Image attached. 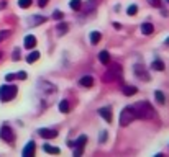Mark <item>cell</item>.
I'll return each mask as SVG.
<instances>
[{
    "instance_id": "5bb4252c",
    "label": "cell",
    "mask_w": 169,
    "mask_h": 157,
    "mask_svg": "<svg viewBox=\"0 0 169 157\" xmlns=\"http://www.w3.org/2000/svg\"><path fill=\"white\" fill-rule=\"evenodd\" d=\"M136 87H133V85H127V87H123V95H127V97H132V95H135L136 93Z\"/></svg>"
},
{
    "instance_id": "74e56055",
    "label": "cell",
    "mask_w": 169,
    "mask_h": 157,
    "mask_svg": "<svg viewBox=\"0 0 169 157\" xmlns=\"http://www.w3.org/2000/svg\"><path fill=\"white\" fill-rule=\"evenodd\" d=\"M166 43H168V44H169V38H168V39H166Z\"/></svg>"
},
{
    "instance_id": "603a6c76",
    "label": "cell",
    "mask_w": 169,
    "mask_h": 157,
    "mask_svg": "<svg viewBox=\"0 0 169 157\" xmlns=\"http://www.w3.org/2000/svg\"><path fill=\"white\" fill-rule=\"evenodd\" d=\"M59 111H61V113H67V111H69V102H67V100H62L61 103H59Z\"/></svg>"
},
{
    "instance_id": "2e32d148",
    "label": "cell",
    "mask_w": 169,
    "mask_h": 157,
    "mask_svg": "<svg viewBox=\"0 0 169 157\" xmlns=\"http://www.w3.org/2000/svg\"><path fill=\"white\" fill-rule=\"evenodd\" d=\"M87 144V136H79L77 141L74 142V147H86Z\"/></svg>"
},
{
    "instance_id": "e575fe53",
    "label": "cell",
    "mask_w": 169,
    "mask_h": 157,
    "mask_svg": "<svg viewBox=\"0 0 169 157\" xmlns=\"http://www.w3.org/2000/svg\"><path fill=\"white\" fill-rule=\"evenodd\" d=\"M5 78L10 82V80H13V78H15V75H13V74H7V77H5Z\"/></svg>"
},
{
    "instance_id": "d6986e66",
    "label": "cell",
    "mask_w": 169,
    "mask_h": 157,
    "mask_svg": "<svg viewBox=\"0 0 169 157\" xmlns=\"http://www.w3.org/2000/svg\"><path fill=\"white\" fill-rule=\"evenodd\" d=\"M154 97H156V100H158V103H159V105H164V103H166L164 93H163L161 90H156V92H154Z\"/></svg>"
},
{
    "instance_id": "ba28073f",
    "label": "cell",
    "mask_w": 169,
    "mask_h": 157,
    "mask_svg": "<svg viewBox=\"0 0 169 157\" xmlns=\"http://www.w3.org/2000/svg\"><path fill=\"white\" fill-rule=\"evenodd\" d=\"M23 157H30V156H33L35 154V141H30L28 144H26V147L23 149Z\"/></svg>"
},
{
    "instance_id": "4fadbf2b",
    "label": "cell",
    "mask_w": 169,
    "mask_h": 157,
    "mask_svg": "<svg viewBox=\"0 0 169 157\" xmlns=\"http://www.w3.org/2000/svg\"><path fill=\"white\" fill-rule=\"evenodd\" d=\"M97 4H99V0H89V2H87V5L84 7V12H86V13L92 12V10L97 7Z\"/></svg>"
},
{
    "instance_id": "52a82bcc",
    "label": "cell",
    "mask_w": 169,
    "mask_h": 157,
    "mask_svg": "<svg viewBox=\"0 0 169 157\" xmlns=\"http://www.w3.org/2000/svg\"><path fill=\"white\" fill-rule=\"evenodd\" d=\"M99 115L102 116V118L107 121V123H112V110H110V107L100 108V110H99Z\"/></svg>"
},
{
    "instance_id": "836d02e7",
    "label": "cell",
    "mask_w": 169,
    "mask_h": 157,
    "mask_svg": "<svg viewBox=\"0 0 169 157\" xmlns=\"http://www.w3.org/2000/svg\"><path fill=\"white\" fill-rule=\"evenodd\" d=\"M46 4H48V0H38V5H40V7H46Z\"/></svg>"
},
{
    "instance_id": "9c48e42d",
    "label": "cell",
    "mask_w": 169,
    "mask_h": 157,
    "mask_svg": "<svg viewBox=\"0 0 169 157\" xmlns=\"http://www.w3.org/2000/svg\"><path fill=\"white\" fill-rule=\"evenodd\" d=\"M35 46H36V38H35L33 34H28V36L25 38V48L26 49H33Z\"/></svg>"
},
{
    "instance_id": "1f68e13d",
    "label": "cell",
    "mask_w": 169,
    "mask_h": 157,
    "mask_svg": "<svg viewBox=\"0 0 169 157\" xmlns=\"http://www.w3.org/2000/svg\"><path fill=\"white\" fill-rule=\"evenodd\" d=\"M53 17L56 18V20H61V18H62V12H54Z\"/></svg>"
},
{
    "instance_id": "ab89813d",
    "label": "cell",
    "mask_w": 169,
    "mask_h": 157,
    "mask_svg": "<svg viewBox=\"0 0 169 157\" xmlns=\"http://www.w3.org/2000/svg\"><path fill=\"white\" fill-rule=\"evenodd\" d=\"M168 2H169V0H168Z\"/></svg>"
},
{
    "instance_id": "f1b7e54d",
    "label": "cell",
    "mask_w": 169,
    "mask_h": 157,
    "mask_svg": "<svg viewBox=\"0 0 169 157\" xmlns=\"http://www.w3.org/2000/svg\"><path fill=\"white\" fill-rule=\"evenodd\" d=\"M82 152H84V147H76V151H74V157L82 156Z\"/></svg>"
},
{
    "instance_id": "8992f818",
    "label": "cell",
    "mask_w": 169,
    "mask_h": 157,
    "mask_svg": "<svg viewBox=\"0 0 169 157\" xmlns=\"http://www.w3.org/2000/svg\"><path fill=\"white\" fill-rule=\"evenodd\" d=\"M40 136L45 137V139H54V137H58V131H54V129H40Z\"/></svg>"
},
{
    "instance_id": "d590c367",
    "label": "cell",
    "mask_w": 169,
    "mask_h": 157,
    "mask_svg": "<svg viewBox=\"0 0 169 157\" xmlns=\"http://www.w3.org/2000/svg\"><path fill=\"white\" fill-rule=\"evenodd\" d=\"M107 139V131H103L102 132V137H100V141H105Z\"/></svg>"
},
{
    "instance_id": "44dd1931",
    "label": "cell",
    "mask_w": 169,
    "mask_h": 157,
    "mask_svg": "<svg viewBox=\"0 0 169 157\" xmlns=\"http://www.w3.org/2000/svg\"><path fill=\"white\" fill-rule=\"evenodd\" d=\"M151 67L154 70H164V64H163V61H159V59H156V61H153V64H151Z\"/></svg>"
},
{
    "instance_id": "7c38bea8",
    "label": "cell",
    "mask_w": 169,
    "mask_h": 157,
    "mask_svg": "<svg viewBox=\"0 0 169 157\" xmlns=\"http://www.w3.org/2000/svg\"><path fill=\"white\" fill-rule=\"evenodd\" d=\"M153 31H154L153 23H143V25H141V33L143 34H151Z\"/></svg>"
},
{
    "instance_id": "d6a6232c",
    "label": "cell",
    "mask_w": 169,
    "mask_h": 157,
    "mask_svg": "<svg viewBox=\"0 0 169 157\" xmlns=\"http://www.w3.org/2000/svg\"><path fill=\"white\" fill-rule=\"evenodd\" d=\"M20 59V51L15 49V53H13V61H18Z\"/></svg>"
},
{
    "instance_id": "6da1fadb",
    "label": "cell",
    "mask_w": 169,
    "mask_h": 157,
    "mask_svg": "<svg viewBox=\"0 0 169 157\" xmlns=\"http://www.w3.org/2000/svg\"><path fill=\"white\" fill-rule=\"evenodd\" d=\"M133 111H135L136 118H141V120H149L154 116V110L151 108V105L148 102H138V103L133 105Z\"/></svg>"
},
{
    "instance_id": "f546056e",
    "label": "cell",
    "mask_w": 169,
    "mask_h": 157,
    "mask_svg": "<svg viewBox=\"0 0 169 157\" xmlns=\"http://www.w3.org/2000/svg\"><path fill=\"white\" fill-rule=\"evenodd\" d=\"M148 2H149V5H153V7H159L161 5L159 0H148Z\"/></svg>"
},
{
    "instance_id": "484cf974",
    "label": "cell",
    "mask_w": 169,
    "mask_h": 157,
    "mask_svg": "<svg viewBox=\"0 0 169 157\" xmlns=\"http://www.w3.org/2000/svg\"><path fill=\"white\" fill-rule=\"evenodd\" d=\"M136 12H138V7H136V5H130V7H128V10H127V13L130 15V17L136 15Z\"/></svg>"
},
{
    "instance_id": "ffe728a7",
    "label": "cell",
    "mask_w": 169,
    "mask_h": 157,
    "mask_svg": "<svg viewBox=\"0 0 169 157\" xmlns=\"http://www.w3.org/2000/svg\"><path fill=\"white\" fill-rule=\"evenodd\" d=\"M38 59H40V53H38V51H35V53H30V54H28L26 61H28L30 64H33V62H36Z\"/></svg>"
},
{
    "instance_id": "3957f363",
    "label": "cell",
    "mask_w": 169,
    "mask_h": 157,
    "mask_svg": "<svg viewBox=\"0 0 169 157\" xmlns=\"http://www.w3.org/2000/svg\"><path fill=\"white\" fill-rule=\"evenodd\" d=\"M133 120H136V115L132 107L122 110V113H120V126H128Z\"/></svg>"
},
{
    "instance_id": "d4e9b609",
    "label": "cell",
    "mask_w": 169,
    "mask_h": 157,
    "mask_svg": "<svg viewBox=\"0 0 169 157\" xmlns=\"http://www.w3.org/2000/svg\"><path fill=\"white\" fill-rule=\"evenodd\" d=\"M66 31H67V23H59V25H58V33L64 34Z\"/></svg>"
},
{
    "instance_id": "e0dca14e",
    "label": "cell",
    "mask_w": 169,
    "mask_h": 157,
    "mask_svg": "<svg viewBox=\"0 0 169 157\" xmlns=\"http://www.w3.org/2000/svg\"><path fill=\"white\" fill-rule=\"evenodd\" d=\"M135 72H136V75H138V77H143V80H149V75L146 74V72H144V70L141 69L140 66L135 67Z\"/></svg>"
},
{
    "instance_id": "30bf717a",
    "label": "cell",
    "mask_w": 169,
    "mask_h": 157,
    "mask_svg": "<svg viewBox=\"0 0 169 157\" xmlns=\"http://www.w3.org/2000/svg\"><path fill=\"white\" fill-rule=\"evenodd\" d=\"M79 83H81L82 87H92V83H94V78H92V75H84V77H81Z\"/></svg>"
},
{
    "instance_id": "4316f807",
    "label": "cell",
    "mask_w": 169,
    "mask_h": 157,
    "mask_svg": "<svg viewBox=\"0 0 169 157\" xmlns=\"http://www.w3.org/2000/svg\"><path fill=\"white\" fill-rule=\"evenodd\" d=\"M18 5H20L21 8H28L30 5H31V0H18Z\"/></svg>"
},
{
    "instance_id": "8fae6325",
    "label": "cell",
    "mask_w": 169,
    "mask_h": 157,
    "mask_svg": "<svg viewBox=\"0 0 169 157\" xmlns=\"http://www.w3.org/2000/svg\"><path fill=\"white\" fill-rule=\"evenodd\" d=\"M99 61L102 62V64H105V66L110 64V54H108V51H102V53L99 54Z\"/></svg>"
},
{
    "instance_id": "ac0fdd59",
    "label": "cell",
    "mask_w": 169,
    "mask_h": 157,
    "mask_svg": "<svg viewBox=\"0 0 169 157\" xmlns=\"http://www.w3.org/2000/svg\"><path fill=\"white\" fill-rule=\"evenodd\" d=\"M100 39H102V34H100L99 31H92V33H91V43H92V44H97Z\"/></svg>"
},
{
    "instance_id": "f35d334b",
    "label": "cell",
    "mask_w": 169,
    "mask_h": 157,
    "mask_svg": "<svg viewBox=\"0 0 169 157\" xmlns=\"http://www.w3.org/2000/svg\"><path fill=\"white\" fill-rule=\"evenodd\" d=\"M0 57H2V51H0Z\"/></svg>"
},
{
    "instance_id": "5b68a950",
    "label": "cell",
    "mask_w": 169,
    "mask_h": 157,
    "mask_svg": "<svg viewBox=\"0 0 169 157\" xmlns=\"http://www.w3.org/2000/svg\"><path fill=\"white\" fill-rule=\"evenodd\" d=\"M0 137L4 141H7V142H13L15 141V134H13V131L8 126H4V128L0 129Z\"/></svg>"
},
{
    "instance_id": "9a60e30c",
    "label": "cell",
    "mask_w": 169,
    "mask_h": 157,
    "mask_svg": "<svg viewBox=\"0 0 169 157\" xmlns=\"http://www.w3.org/2000/svg\"><path fill=\"white\" fill-rule=\"evenodd\" d=\"M43 21H46V18H43V17H30L28 18V23L30 25H40V23H43Z\"/></svg>"
},
{
    "instance_id": "83f0119b",
    "label": "cell",
    "mask_w": 169,
    "mask_h": 157,
    "mask_svg": "<svg viewBox=\"0 0 169 157\" xmlns=\"http://www.w3.org/2000/svg\"><path fill=\"white\" fill-rule=\"evenodd\" d=\"M10 36V31H0V43L4 41L5 38H8Z\"/></svg>"
},
{
    "instance_id": "4dcf8cb0",
    "label": "cell",
    "mask_w": 169,
    "mask_h": 157,
    "mask_svg": "<svg viewBox=\"0 0 169 157\" xmlns=\"http://www.w3.org/2000/svg\"><path fill=\"white\" fill-rule=\"evenodd\" d=\"M15 77H18V78H21V80H25L26 78V72H18L17 75H15Z\"/></svg>"
},
{
    "instance_id": "8d00e7d4",
    "label": "cell",
    "mask_w": 169,
    "mask_h": 157,
    "mask_svg": "<svg viewBox=\"0 0 169 157\" xmlns=\"http://www.w3.org/2000/svg\"><path fill=\"white\" fill-rule=\"evenodd\" d=\"M113 26H115L117 29H120V28H122V25H120V23H113Z\"/></svg>"
},
{
    "instance_id": "277c9868",
    "label": "cell",
    "mask_w": 169,
    "mask_h": 157,
    "mask_svg": "<svg viewBox=\"0 0 169 157\" xmlns=\"http://www.w3.org/2000/svg\"><path fill=\"white\" fill-rule=\"evenodd\" d=\"M118 78H122V67H120L118 64H113V67H110V69L105 72L103 80H105V82H112V80H118Z\"/></svg>"
},
{
    "instance_id": "7a4b0ae2",
    "label": "cell",
    "mask_w": 169,
    "mask_h": 157,
    "mask_svg": "<svg viewBox=\"0 0 169 157\" xmlns=\"http://www.w3.org/2000/svg\"><path fill=\"white\" fill-rule=\"evenodd\" d=\"M17 95V87L15 85H4L0 87V100L2 102H10Z\"/></svg>"
},
{
    "instance_id": "cb8c5ba5",
    "label": "cell",
    "mask_w": 169,
    "mask_h": 157,
    "mask_svg": "<svg viewBox=\"0 0 169 157\" xmlns=\"http://www.w3.org/2000/svg\"><path fill=\"white\" fill-rule=\"evenodd\" d=\"M69 7L72 10H81V0H71Z\"/></svg>"
},
{
    "instance_id": "7402d4cb",
    "label": "cell",
    "mask_w": 169,
    "mask_h": 157,
    "mask_svg": "<svg viewBox=\"0 0 169 157\" xmlns=\"http://www.w3.org/2000/svg\"><path fill=\"white\" fill-rule=\"evenodd\" d=\"M43 149H45V152H48V154H59L61 152L58 147H53V146H48V144L43 146Z\"/></svg>"
}]
</instances>
